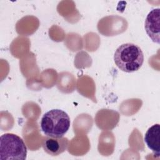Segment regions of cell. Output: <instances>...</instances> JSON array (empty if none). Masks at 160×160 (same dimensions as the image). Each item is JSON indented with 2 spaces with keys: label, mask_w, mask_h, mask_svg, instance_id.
Returning <instances> with one entry per match:
<instances>
[{
  "label": "cell",
  "mask_w": 160,
  "mask_h": 160,
  "mask_svg": "<svg viewBox=\"0 0 160 160\" xmlns=\"http://www.w3.org/2000/svg\"><path fill=\"white\" fill-rule=\"evenodd\" d=\"M116 66L122 71L132 72L139 70L144 62L142 51L133 43H125L119 46L114 55Z\"/></svg>",
  "instance_id": "cell-1"
},
{
  "label": "cell",
  "mask_w": 160,
  "mask_h": 160,
  "mask_svg": "<svg viewBox=\"0 0 160 160\" xmlns=\"http://www.w3.org/2000/svg\"><path fill=\"white\" fill-rule=\"evenodd\" d=\"M68 114L59 109H51L44 113L41 121V128L45 135L51 137H62L70 128Z\"/></svg>",
  "instance_id": "cell-2"
},
{
  "label": "cell",
  "mask_w": 160,
  "mask_h": 160,
  "mask_svg": "<svg viewBox=\"0 0 160 160\" xmlns=\"http://www.w3.org/2000/svg\"><path fill=\"white\" fill-rule=\"evenodd\" d=\"M27 147L21 138L13 133H5L0 137V159L24 160Z\"/></svg>",
  "instance_id": "cell-3"
},
{
  "label": "cell",
  "mask_w": 160,
  "mask_h": 160,
  "mask_svg": "<svg viewBox=\"0 0 160 160\" xmlns=\"http://www.w3.org/2000/svg\"><path fill=\"white\" fill-rule=\"evenodd\" d=\"M69 140L65 137H51L46 136L42 141V147L44 151L52 156H56L64 152L68 149Z\"/></svg>",
  "instance_id": "cell-4"
},
{
  "label": "cell",
  "mask_w": 160,
  "mask_h": 160,
  "mask_svg": "<svg viewBox=\"0 0 160 160\" xmlns=\"http://www.w3.org/2000/svg\"><path fill=\"white\" fill-rule=\"evenodd\" d=\"M160 9H152L147 15L144 28L151 39L157 44L160 43Z\"/></svg>",
  "instance_id": "cell-5"
},
{
  "label": "cell",
  "mask_w": 160,
  "mask_h": 160,
  "mask_svg": "<svg viewBox=\"0 0 160 160\" xmlns=\"http://www.w3.org/2000/svg\"><path fill=\"white\" fill-rule=\"evenodd\" d=\"M144 141L148 147L157 156L160 154V125L155 124L146 132Z\"/></svg>",
  "instance_id": "cell-6"
}]
</instances>
